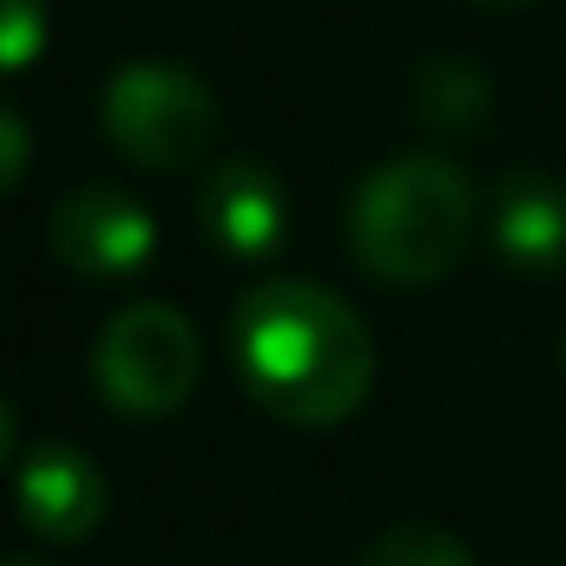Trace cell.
I'll return each mask as SVG.
<instances>
[{
    "label": "cell",
    "mask_w": 566,
    "mask_h": 566,
    "mask_svg": "<svg viewBox=\"0 0 566 566\" xmlns=\"http://www.w3.org/2000/svg\"><path fill=\"white\" fill-rule=\"evenodd\" d=\"M232 359L244 390L293 427H335L378 378L371 329L317 281H262L232 311Z\"/></svg>",
    "instance_id": "obj_1"
},
{
    "label": "cell",
    "mask_w": 566,
    "mask_h": 566,
    "mask_svg": "<svg viewBox=\"0 0 566 566\" xmlns=\"http://www.w3.org/2000/svg\"><path fill=\"white\" fill-rule=\"evenodd\" d=\"M469 238H475V189L457 165L432 153H408L371 171L347 208L354 262L390 286L439 281L444 269H457Z\"/></svg>",
    "instance_id": "obj_2"
},
{
    "label": "cell",
    "mask_w": 566,
    "mask_h": 566,
    "mask_svg": "<svg viewBox=\"0 0 566 566\" xmlns=\"http://www.w3.org/2000/svg\"><path fill=\"white\" fill-rule=\"evenodd\" d=\"M92 371H98V390L111 396L123 415H177L189 402L201 378V342L196 323L177 305H159V298H140V305H123L98 335V354H92Z\"/></svg>",
    "instance_id": "obj_3"
},
{
    "label": "cell",
    "mask_w": 566,
    "mask_h": 566,
    "mask_svg": "<svg viewBox=\"0 0 566 566\" xmlns=\"http://www.w3.org/2000/svg\"><path fill=\"white\" fill-rule=\"evenodd\" d=\"M104 135L147 171H189L220 135V104L184 67H123L104 92Z\"/></svg>",
    "instance_id": "obj_4"
},
{
    "label": "cell",
    "mask_w": 566,
    "mask_h": 566,
    "mask_svg": "<svg viewBox=\"0 0 566 566\" xmlns=\"http://www.w3.org/2000/svg\"><path fill=\"white\" fill-rule=\"evenodd\" d=\"M153 244H159L153 213L111 184L74 189L50 213V250L74 274H86V281H123V274H135L153 256Z\"/></svg>",
    "instance_id": "obj_5"
},
{
    "label": "cell",
    "mask_w": 566,
    "mask_h": 566,
    "mask_svg": "<svg viewBox=\"0 0 566 566\" xmlns=\"http://www.w3.org/2000/svg\"><path fill=\"white\" fill-rule=\"evenodd\" d=\"M201 232L226 250V256H269L286 238V189L274 184V171H262L256 159H226L201 177Z\"/></svg>",
    "instance_id": "obj_6"
},
{
    "label": "cell",
    "mask_w": 566,
    "mask_h": 566,
    "mask_svg": "<svg viewBox=\"0 0 566 566\" xmlns=\"http://www.w3.org/2000/svg\"><path fill=\"white\" fill-rule=\"evenodd\" d=\"M104 475L74 444H38L19 463V517L50 542H86L104 524Z\"/></svg>",
    "instance_id": "obj_7"
},
{
    "label": "cell",
    "mask_w": 566,
    "mask_h": 566,
    "mask_svg": "<svg viewBox=\"0 0 566 566\" xmlns=\"http://www.w3.org/2000/svg\"><path fill=\"white\" fill-rule=\"evenodd\" d=\"M493 238L517 269L566 262V189L548 177H505L493 196Z\"/></svg>",
    "instance_id": "obj_8"
},
{
    "label": "cell",
    "mask_w": 566,
    "mask_h": 566,
    "mask_svg": "<svg viewBox=\"0 0 566 566\" xmlns=\"http://www.w3.org/2000/svg\"><path fill=\"white\" fill-rule=\"evenodd\" d=\"M359 566H475V554L439 524H396L384 536H371Z\"/></svg>",
    "instance_id": "obj_9"
},
{
    "label": "cell",
    "mask_w": 566,
    "mask_h": 566,
    "mask_svg": "<svg viewBox=\"0 0 566 566\" xmlns=\"http://www.w3.org/2000/svg\"><path fill=\"white\" fill-rule=\"evenodd\" d=\"M488 104V80L481 74H469L463 62H439L427 74V123H439V128H457V123H469V116Z\"/></svg>",
    "instance_id": "obj_10"
},
{
    "label": "cell",
    "mask_w": 566,
    "mask_h": 566,
    "mask_svg": "<svg viewBox=\"0 0 566 566\" xmlns=\"http://www.w3.org/2000/svg\"><path fill=\"white\" fill-rule=\"evenodd\" d=\"M43 0H7V67H25L43 50Z\"/></svg>",
    "instance_id": "obj_11"
},
{
    "label": "cell",
    "mask_w": 566,
    "mask_h": 566,
    "mask_svg": "<svg viewBox=\"0 0 566 566\" xmlns=\"http://www.w3.org/2000/svg\"><path fill=\"white\" fill-rule=\"evenodd\" d=\"M0 140H7V189H19V177H25V123L0 116Z\"/></svg>",
    "instance_id": "obj_12"
},
{
    "label": "cell",
    "mask_w": 566,
    "mask_h": 566,
    "mask_svg": "<svg viewBox=\"0 0 566 566\" xmlns=\"http://www.w3.org/2000/svg\"><path fill=\"white\" fill-rule=\"evenodd\" d=\"M7 566H50V560H31V554H13Z\"/></svg>",
    "instance_id": "obj_13"
},
{
    "label": "cell",
    "mask_w": 566,
    "mask_h": 566,
    "mask_svg": "<svg viewBox=\"0 0 566 566\" xmlns=\"http://www.w3.org/2000/svg\"><path fill=\"white\" fill-rule=\"evenodd\" d=\"M481 7H530V0H481Z\"/></svg>",
    "instance_id": "obj_14"
}]
</instances>
